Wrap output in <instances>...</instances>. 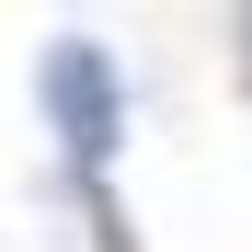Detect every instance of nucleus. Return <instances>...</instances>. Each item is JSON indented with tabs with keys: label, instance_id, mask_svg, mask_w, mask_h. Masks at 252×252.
<instances>
[{
	"label": "nucleus",
	"instance_id": "2",
	"mask_svg": "<svg viewBox=\"0 0 252 252\" xmlns=\"http://www.w3.org/2000/svg\"><path fill=\"white\" fill-rule=\"evenodd\" d=\"M241 46H252V12H241Z\"/></svg>",
	"mask_w": 252,
	"mask_h": 252
},
{
	"label": "nucleus",
	"instance_id": "1",
	"mask_svg": "<svg viewBox=\"0 0 252 252\" xmlns=\"http://www.w3.org/2000/svg\"><path fill=\"white\" fill-rule=\"evenodd\" d=\"M46 115L69 126L80 160H103L115 149V58L80 46V34H58V46H46Z\"/></svg>",
	"mask_w": 252,
	"mask_h": 252
}]
</instances>
